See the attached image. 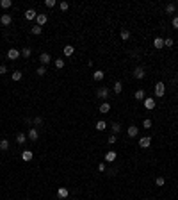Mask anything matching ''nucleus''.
Returning <instances> with one entry per match:
<instances>
[{
	"label": "nucleus",
	"instance_id": "nucleus-4",
	"mask_svg": "<svg viewBox=\"0 0 178 200\" xmlns=\"http://www.w3.org/2000/svg\"><path fill=\"white\" fill-rule=\"evenodd\" d=\"M50 61H52V56L47 54V52H43V54L39 56V63H41V66H48Z\"/></svg>",
	"mask_w": 178,
	"mask_h": 200
},
{
	"label": "nucleus",
	"instance_id": "nucleus-1",
	"mask_svg": "<svg viewBox=\"0 0 178 200\" xmlns=\"http://www.w3.org/2000/svg\"><path fill=\"white\" fill-rule=\"evenodd\" d=\"M164 95H166V84L164 82H157V84H155V97L162 98Z\"/></svg>",
	"mask_w": 178,
	"mask_h": 200
},
{
	"label": "nucleus",
	"instance_id": "nucleus-41",
	"mask_svg": "<svg viewBox=\"0 0 178 200\" xmlns=\"http://www.w3.org/2000/svg\"><path fill=\"white\" fill-rule=\"evenodd\" d=\"M98 172H107V166H105V163H100V164H98Z\"/></svg>",
	"mask_w": 178,
	"mask_h": 200
},
{
	"label": "nucleus",
	"instance_id": "nucleus-14",
	"mask_svg": "<svg viewBox=\"0 0 178 200\" xmlns=\"http://www.w3.org/2000/svg\"><path fill=\"white\" fill-rule=\"evenodd\" d=\"M23 16H25V20H36V18H37V13H36L34 9H27Z\"/></svg>",
	"mask_w": 178,
	"mask_h": 200
},
{
	"label": "nucleus",
	"instance_id": "nucleus-43",
	"mask_svg": "<svg viewBox=\"0 0 178 200\" xmlns=\"http://www.w3.org/2000/svg\"><path fill=\"white\" fill-rule=\"evenodd\" d=\"M109 143H110V145H112V143H116V136H112V134H110V136H109Z\"/></svg>",
	"mask_w": 178,
	"mask_h": 200
},
{
	"label": "nucleus",
	"instance_id": "nucleus-38",
	"mask_svg": "<svg viewBox=\"0 0 178 200\" xmlns=\"http://www.w3.org/2000/svg\"><path fill=\"white\" fill-rule=\"evenodd\" d=\"M55 0H47V2H44V6H47V7H55Z\"/></svg>",
	"mask_w": 178,
	"mask_h": 200
},
{
	"label": "nucleus",
	"instance_id": "nucleus-19",
	"mask_svg": "<svg viewBox=\"0 0 178 200\" xmlns=\"http://www.w3.org/2000/svg\"><path fill=\"white\" fill-rule=\"evenodd\" d=\"M103 77H105L103 70H96V72L93 73V79H95V80H103Z\"/></svg>",
	"mask_w": 178,
	"mask_h": 200
},
{
	"label": "nucleus",
	"instance_id": "nucleus-30",
	"mask_svg": "<svg viewBox=\"0 0 178 200\" xmlns=\"http://www.w3.org/2000/svg\"><path fill=\"white\" fill-rule=\"evenodd\" d=\"M55 68H57V70H62V68H64V59H61V57L55 59Z\"/></svg>",
	"mask_w": 178,
	"mask_h": 200
},
{
	"label": "nucleus",
	"instance_id": "nucleus-9",
	"mask_svg": "<svg viewBox=\"0 0 178 200\" xmlns=\"http://www.w3.org/2000/svg\"><path fill=\"white\" fill-rule=\"evenodd\" d=\"M150 145H151V138L150 136H144V138L139 140V147L141 148H150Z\"/></svg>",
	"mask_w": 178,
	"mask_h": 200
},
{
	"label": "nucleus",
	"instance_id": "nucleus-24",
	"mask_svg": "<svg viewBox=\"0 0 178 200\" xmlns=\"http://www.w3.org/2000/svg\"><path fill=\"white\" fill-rule=\"evenodd\" d=\"M110 130H112V136L119 134V130H121V125L119 123H112V127H110Z\"/></svg>",
	"mask_w": 178,
	"mask_h": 200
},
{
	"label": "nucleus",
	"instance_id": "nucleus-21",
	"mask_svg": "<svg viewBox=\"0 0 178 200\" xmlns=\"http://www.w3.org/2000/svg\"><path fill=\"white\" fill-rule=\"evenodd\" d=\"M112 90H114V93H116V95H119V93L123 91V84H121L119 80H118V82H114V88H112Z\"/></svg>",
	"mask_w": 178,
	"mask_h": 200
},
{
	"label": "nucleus",
	"instance_id": "nucleus-42",
	"mask_svg": "<svg viewBox=\"0 0 178 200\" xmlns=\"http://www.w3.org/2000/svg\"><path fill=\"white\" fill-rule=\"evenodd\" d=\"M7 68H6V64H0V75H6Z\"/></svg>",
	"mask_w": 178,
	"mask_h": 200
},
{
	"label": "nucleus",
	"instance_id": "nucleus-27",
	"mask_svg": "<svg viewBox=\"0 0 178 200\" xmlns=\"http://www.w3.org/2000/svg\"><path fill=\"white\" fill-rule=\"evenodd\" d=\"M174 11H176V4H167V6H166V13H167V14H173Z\"/></svg>",
	"mask_w": 178,
	"mask_h": 200
},
{
	"label": "nucleus",
	"instance_id": "nucleus-7",
	"mask_svg": "<svg viewBox=\"0 0 178 200\" xmlns=\"http://www.w3.org/2000/svg\"><path fill=\"white\" fill-rule=\"evenodd\" d=\"M27 138L30 140V141H37V138H39V132H37V129H29V132H27Z\"/></svg>",
	"mask_w": 178,
	"mask_h": 200
},
{
	"label": "nucleus",
	"instance_id": "nucleus-16",
	"mask_svg": "<svg viewBox=\"0 0 178 200\" xmlns=\"http://www.w3.org/2000/svg\"><path fill=\"white\" fill-rule=\"evenodd\" d=\"M27 141V134H23V132H18V134H16V143L18 145H23Z\"/></svg>",
	"mask_w": 178,
	"mask_h": 200
},
{
	"label": "nucleus",
	"instance_id": "nucleus-5",
	"mask_svg": "<svg viewBox=\"0 0 178 200\" xmlns=\"http://www.w3.org/2000/svg\"><path fill=\"white\" fill-rule=\"evenodd\" d=\"M18 57H21V52H20L18 48H11V50L7 52V59H11V61H16Z\"/></svg>",
	"mask_w": 178,
	"mask_h": 200
},
{
	"label": "nucleus",
	"instance_id": "nucleus-26",
	"mask_svg": "<svg viewBox=\"0 0 178 200\" xmlns=\"http://www.w3.org/2000/svg\"><path fill=\"white\" fill-rule=\"evenodd\" d=\"M11 6H13L11 0H0V7H2V9H9Z\"/></svg>",
	"mask_w": 178,
	"mask_h": 200
},
{
	"label": "nucleus",
	"instance_id": "nucleus-17",
	"mask_svg": "<svg viewBox=\"0 0 178 200\" xmlns=\"http://www.w3.org/2000/svg\"><path fill=\"white\" fill-rule=\"evenodd\" d=\"M153 47L157 48V50H160V48L164 47V39H162V38H155V39H153Z\"/></svg>",
	"mask_w": 178,
	"mask_h": 200
},
{
	"label": "nucleus",
	"instance_id": "nucleus-13",
	"mask_svg": "<svg viewBox=\"0 0 178 200\" xmlns=\"http://www.w3.org/2000/svg\"><path fill=\"white\" fill-rule=\"evenodd\" d=\"M68 195H70V189H68V188L62 186V188L57 189V196H59V198H68Z\"/></svg>",
	"mask_w": 178,
	"mask_h": 200
},
{
	"label": "nucleus",
	"instance_id": "nucleus-29",
	"mask_svg": "<svg viewBox=\"0 0 178 200\" xmlns=\"http://www.w3.org/2000/svg\"><path fill=\"white\" fill-rule=\"evenodd\" d=\"M7 148H9V141H7V140H0V150L6 152Z\"/></svg>",
	"mask_w": 178,
	"mask_h": 200
},
{
	"label": "nucleus",
	"instance_id": "nucleus-37",
	"mask_svg": "<svg viewBox=\"0 0 178 200\" xmlns=\"http://www.w3.org/2000/svg\"><path fill=\"white\" fill-rule=\"evenodd\" d=\"M143 127H144V129H150V127H151V120H150V118H144Z\"/></svg>",
	"mask_w": 178,
	"mask_h": 200
},
{
	"label": "nucleus",
	"instance_id": "nucleus-36",
	"mask_svg": "<svg viewBox=\"0 0 178 200\" xmlns=\"http://www.w3.org/2000/svg\"><path fill=\"white\" fill-rule=\"evenodd\" d=\"M34 125H36V127L43 125V118H41V116H36V118H34Z\"/></svg>",
	"mask_w": 178,
	"mask_h": 200
},
{
	"label": "nucleus",
	"instance_id": "nucleus-6",
	"mask_svg": "<svg viewBox=\"0 0 178 200\" xmlns=\"http://www.w3.org/2000/svg\"><path fill=\"white\" fill-rule=\"evenodd\" d=\"M116 157H118V154H116L114 150H109V152L105 154V157H103V159H105V163H114Z\"/></svg>",
	"mask_w": 178,
	"mask_h": 200
},
{
	"label": "nucleus",
	"instance_id": "nucleus-31",
	"mask_svg": "<svg viewBox=\"0 0 178 200\" xmlns=\"http://www.w3.org/2000/svg\"><path fill=\"white\" fill-rule=\"evenodd\" d=\"M107 129V123L103 122V120H100L98 123H96V130H105Z\"/></svg>",
	"mask_w": 178,
	"mask_h": 200
},
{
	"label": "nucleus",
	"instance_id": "nucleus-23",
	"mask_svg": "<svg viewBox=\"0 0 178 200\" xmlns=\"http://www.w3.org/2000/svg\"><path fill=\"white\" fill-rule=\"evenodd\" d=\"M134 98H136V100H144L146 97H144V91L143 90H137L136 93H134Z\"/></svg>",
	"mask_w": 178,
	"mask_h": 200
},
{
	"label": "nucleus",
	"instance_id": "nucleus-12",
	"mask_svg": "<svg viewBox=\"0 0 178 200\" xmlns=\"http://www.w3.org/2000/svg\"><path fill=\"white\" fill-rule=\"evenodd\" d=\"M11 21H13V18H11V14H2V16H0V23H2L4 27H7V25H11Z\"/></svg>",
	"mask_w": 178,
	"mask_h": 200
},
{
	"label": "nucleus",
	"instance_id": "nucleus-25",
	"mask_svg": "<svg viewBox=\"0 0 178 200\" xmlns=\"http://www.w3.org/2000/svg\"><path fill=\"white\" fill-rule=\"evenodd\" d=\"M30 32H32V34H34V36H39V34H41V32H43V27H39V25H37V23H36V25H34V27H32V29H30Z\"/></svg>",
	"mask_w": 178,
	"mask_h": 200
},
{
	"label": "nucleus",
	"instance_id": "nucleus-40",
	"mask_svg": "<svg viewBox=\"0 0 178 200\" xmlns=\"http://www.w3.org/2000/svg\"><path fill=\"white\" fill-rule=\"evenodd\" d=\"M171 25H173V29H178V16H174V18H173Z\"/></svg>",
	"mask_w": 178,
	"mask_h": 200
},
{
	"label": "nucleus",
	"instance_id": "nucleus-18",
	"mask_svg": "<svg viewBox=\"0 0 178 200\" xmlns=\"http://www.w3.org/2000/svg\"><path fill=\"white\" fill-rule=\"evenodd\" d=\"M62 52H64V56H66V57H70V56H73V54H75V48H73L71 45H66Z\"/></svg>",
	"mask_w": 178,
	"mask_h": 200
},
{
	"label": "nucleus",
	"instance_id": "nucleus-3",
	"mask_svg": "<svg viewBox=\"0 0 178 200\" xmlns=\"http://www.w3.org/2000/svg\"><path fill=\"white\" fill-rule=\"evenodd\" d=\"M109 93H110V91H109V88H105V86H103V88H98V90H96L98 98H103V100L109 98Z\"/></svg>",
	"mask_w": 178,
	"mask_h": 200
},
{
	"label": "nucleus",
	"instance_id": "nucleus-11",
	"mask_svg": "<svg viewBox=\"0 0 178 200\" xmlns=\"http://www.w3.org/2000/svg\"><path fill=\"white\" fill-rule=\"evenodd\" d=\"M126 134H128V138H136V136L139 134V129H137L136 125H130V127L126 129Z\"/></svg>",
	"mask_w": 178,
	"mask_h": 200
},
{
	"label": "nucleus",
	"instance_id": "nucleus-34",
	"mask_svg": "<svg viewBox=\"0 0 178 200\" xmlns=\"http://www.w3.org/2000/svg\"><path fill=\"white\" fill-rule=\"evenodd\" d=\"M155 184H157V186H164L166 179H164V177H157V179H155Z\"/></svg>",
	"mask_w": 178,
	"mask_h": 200
},
{
	"label": "nucleus",
	"instance_id": "nucleus-33",
	"mask_svg": "<svg viewBox=\"0 0 178 200\" xmlns=\"http://www.w3.org/2000/svg\"><path fill=\"white\" fill-rule=\"evenodd\" d=\"M36 73H37V75H39V77H43V75H44V73H47V66H39V68H37V70H36Z\"/></svg>",
	"mask_w": 178,
	"mask_h": 200
},
{
	"label": "nucleus",
	"instance_id": "nucleus-2",
	"mask_svg": "<svg viewBox=\"0 0 178 200\" xmlns=\"http://www.w3.org/2000/svg\"><path fill=\"white\" fill-rule=\"evenodd\" d=\"M132 75L136 77V79H139V80H141V79H144V77H146V70L143 68V66H136V68H134V72H132Z\"/></svg>",
	"mask_w": 178,
	"mask_h": 200
},
{
	"label": "nucleus",
	"instance_id": "nucleus-39",
	"mask_svg": "<svg viewBox=\"0 0 178 200\" xmlns=\"http://www.w3.org/2000/svg\"><path fill=\"white\" fill-rule=\"evenodd\" d=\"M68 7H70L68 2H61V11H68Z\"/></svg>",
	"mask_w": 178,
	"mask_h": 200
},
{
	"label": "nucleus",
	"instance_id": "nucleus-15",
	"mask_svg": "<svg viewBox=\"0 0 178 200\" xmlns=\"http://www.w3.org/2000/svg\"><path fill=\"white\" fill-rule=\"evenodd\" d=\"M36 21H37V25H39V27H43V25H44V23L48 21V16H47V14H37Z\"/></svg>",
	"mask_w": 178,
	"mask_h": 200
},
{
	"label": "nucleus",
	"instance_id": "nucleus-22",
	"mask_svg": "<svg viewBox=\"0 0 178 200\" xmlns=\"http://www.w3.org/2000/svg\"><path fill=\"white\" fill-rule=\"evenodd\" d=\"M119 38H121L123 41H126V39L130 38V31H128V29H121V32H119Z\"/></svg>",
	"mask_w": 178,
	"mask_h": 200
},
{
	"label": "nucleus",
	"instance_id": "nucleus-8",
	"mask_svg": "<svg viewBox=\"0 0 178 200\" xmlns=\"http://www.w3.org/2000/svg\"><path fill=\"white\" fill-rule=\"evenodd\" d=\"M32 157H34V154H32V150H23V152H21V161H25V163H29V161H32Z\"/></svg>",
	"mask_w": 178,
	"mask_h": 200
},
{
	"label": "nucleus",
	"instance_id": "nucleus-10",
	"mask_svg": "<svg viewBox=\"0 0 178 200\" xmlns=\"http://www.w3.org/2000/svg\"><path fill=\"white\" fill-rule=\"evenodd\" d=\"M143 102H144V107H146L148 111H151V109H155V107H157V102H155L153 98H144Z\"/></svg>",
	"mask_w": 178,
	"mask_h": 200
},
{
	"label": "nucleus",
	"instance_id": "nucleus-28",
	"mask_svg": "<svg viewBox=\"0 0 178 200\" xmlns=\"http://www.w3.org/2000/svg\"><path fill=\"white\" fill-rule=\"evenodd\" d=\"M21 77H23V73H21V72H18V70H16V72H13V80H14V82L21 80Z\"/></svg>",
	"mask_w": 178,
	"mask_h": 200
},
{
	"label": "nucleus",
	"instance_id": "nucleus-20",
	"mask_svg": "<svg viewBox=\"0 0 178 200\" xmlns=\"http://www.w3.org/2000/svg\"><path fill=\"white\" fill-rule=\"evenodd\" d=\"M110 111V104H107V102H103V104H100V113L102 115H105V113H109Z\"/></svg>",
	"mask_w": 178,
	"mask_h": 200
},
{
	"label": "nucleus",
	"instance_id": "nucleus-35",
	"mask_svg": "<svg viewBox=\"0 0 178 200\" xmlns=\"http://www.w3.org/2000/svg\"><path fill=\"white\" fill-rule=\"evenodd\" d=\"M173 45H174V41H173L171 38H166V39H164V47H169V48H171Z\"/></svg>",
	"mask_w": 178,
	"mask_h": 200
},
{
	"label": "nucleus",
	"instance_id": "nucleus-32",
	"mask_svg": "<svg viewBox=\"0 0 178 200\" xmlns=\"http://www.w3.org/2000/svg\"><path fill=\"white\" fill-rule=\"evenodd\" d=\"M30 54H32V50L29 47H25L23 50H21V57H30Z\"/></svg>",
	"mask_w": 178,
	"mask_h": 200
}]
</instances>
